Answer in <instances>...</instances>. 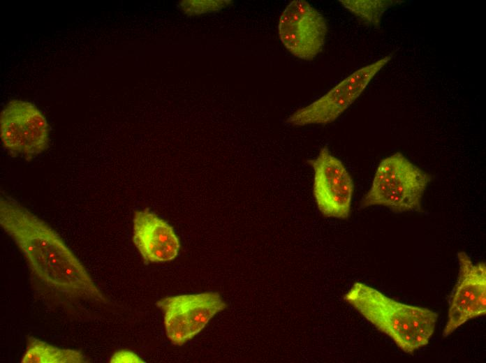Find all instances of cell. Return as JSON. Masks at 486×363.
I'll return each instance as SVG.
<instances>
[{"instance_id":"8992f818","label":"cell","mask_w":486,"mask_h":363,"mask_svg":"<svg viewBox=\"0 0 486 363\" xmlns=\"http://www.w3.org/2000/svg\"><path fill=\"white\" fill-rule=\"evenodd\" d=\"M156 305L163 312L167 337L177 346L193 339L226 307L220 295L213 292L167 297Z\"/></svg>"},{"instance_id":"6da1fadb","label":"cell","mask_w":486,"mask_h":363,"mask_svg":"<svg viewBox=\"0 0 486 363\" xmlns=\"http://www.w3.org/2000/svg\"><path fill=\"white\" fill-rule=\"evenodd\" d=\"M0 225L47 288L68 298L104 300L87 269L59 235L8 195L0 199Z\"/></svg>"},{"instance_id":"ba28073f","label":"cell","mask_w":486,"mask_h":363,"mask_svg":"<svg viewBox=\"0 0 486 363\" xmlns=\"http://www.w3.org/2000/svg\"><path fill=\"white\" fill-rule=\"evenodd\" d=\"M327 32L325 17L304 0L290 1L279 17V38L284 47L300 59L312 60L322 51Z\"/></svg>"},{"instance_id":"9c48e42d","label":"cell","mask_w":486,"mask_h":363,"mask_svg":"<svg viewBox=\"0 0 486 363\" xmlns=\"http://www.w3.org/2000/svg\"><path fill=\"white\" fill-rule=\"evenodd\" d=\"M459 272L443 332L447 337L469 320L486 313V266L474 263L464 251L457 255Z\"/></svg>"},{"instance_id":"3957f363","label":"cell","mask_w":486,"mask_h":363,"mask_svg":"<svg viewBox=\"0 0 486 363\" xmlns=\"http://www.w3.org/2000/svg\"><path fill=\"white\" fill-rule=\"evenodd\" d=\"M432 177L397 152L378 164L360 207L383 206L395 213L419 212Z\"/></svg>"},{"instance_id":"4fadbf2b","label":"cell","mask_w":486,"mask_h":363,"mask_svg":"<svg viewBox=\"0 0 486 363\" xmlns=\"http://www.w3.org/2000/svg\"><path fill=\"white\" fill-rule=\"evenodd\" d=\"M232 4L230 0H181L177 8L186 16L198 17L218 12Z\"/></svg>"},{"instance_id":"7a4b0ae2","label":"cell","mask_w":486,"mask_h":363,"mask_svg":"<svg viewBox=\"0 0 486 363\" xmlns=\"http://www.w3.org/2000/svg\"><path fill=\"white\" fill-rule=\"evenodd\" d=\"M344 298L406 353L427 345L434 332L438 319L435 311L399 302L363 283H353Z\"/></svg>"},{"instance_id":"8fae6325","label":"cell","mask_w":486,"mask_h":363,"mask_svg":"<svg viewBox=\"0 0 486 363\" xmlns=\"http://www.w3.org/2000/svg\"><path fill=\"white\" fill-rule=\"evenodd\" d=\"M88 360L80 351L60 348L37 338L29 336L22 363H84Z\"/></svg>"},{"instance_id":"277c9868","label":"cell","mask_w":486,"mask_h":363,"mask_svg":"<svg viewBox=\"0 0 486 363\" xmlns=\"http://www.w3.org/2000/svg\"><path fill=\"white\" fill-rule=\"evenodd\" d=\"M0 137L3 148L10 156L29 161L47 149L48 124L33 103L11 100L1 112Z\"/></svg>"},{"instance_id":"52a82bcc","label":"cell","mask_w":486,"mask_h":363,"mask_svg":"<svg viewBox=\"0 0 486 363\" xmlns=\"http://www.w3.org/2000/svg\"><path fill=\"white\" fill-rule=\"evenodd\" d=\"M309 163L314 172L313 195L318 211L325 217L348 218L354 184L344 163L326 147Z\"/></svg>"},{"instance_id":"30bf717a","label":"cell","mask_w":486,"mask_h":363,"mask_svg":"<svg viewBox=\"0 0 486 363\" xmlns=\"http://www.w3.org/2000/svg\"><path fill=\"white\" fill-rule=\"evenodd\" d=\"M132 240L147 262L171 261L180 249L179 239L172 226L149 209L135 212Z\"/></svg>"},{"instance_id":"5bb4252c","label":"cell","mask_w":486,"mask_h":363,"mask_svg":"<svg viewBox=\"0 0 486 363\" xmlns=\"http://www.w3.org/2000/svg\"><path fill=\"white\" fill-rule=\"evenodd\" d=\"M111 363H142L145 362L136 353L128 350H120L115 352L110 358Z\"/></svg>"},{"instance_id":"7c38bea8","label":"cell","mask_w":486,"mask_h":363,"mask_svg":"<svg viewBox=\"0 0 486 363\" xmlns=\"http://www.w3.org/2000/svg\"><path fill=\"white\" fill-rule=\"evenodd\" d=\"M341 5L364 24L379 28L384 13L403 2L393 0H339Z\"/></svg>"},{"instance_id":"5b68a950","label":"cell","mask_w":486,"mask_h":363,"mask_svg":"<svg viewBox=\"0 0 486 363\" xmlns=\"http://www.w3.org/2000/svg\"><path fill=\"white\" fill-rule=\"evenodd\" d=\"M392 58L391 54H388L355 71L325 95L293 112L288 123L303 126L333 122L355 102Z\"/></svg>"}]
</instances>
